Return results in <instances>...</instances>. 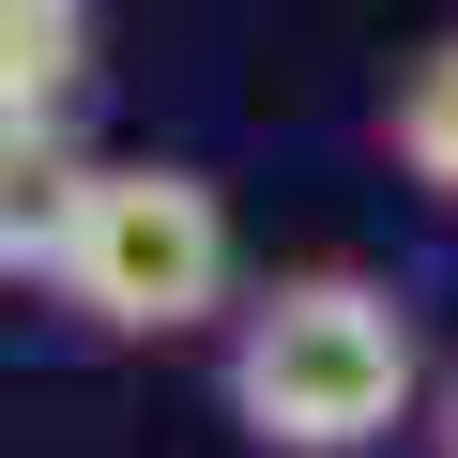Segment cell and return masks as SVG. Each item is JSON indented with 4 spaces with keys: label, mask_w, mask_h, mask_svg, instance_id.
<instances>
[{
    "label": "cell",
    "mask_w": 458,
    "mask_h": 458,
    "mask_svg": "<svg viewBox=\"0 0 458 458\" xmlns=\"http://www.w3.org/2000/svg\"><path fill=\"white\" fill-rule=\"evenodd\" d=\"M62 306L92 336H199L229 306V199L183 153H92V199L62 229Z\"/></svg>",
    "instance_id": "obj_2"
},
{
    "label": "cell",
    "mask_w": 458,
    "mask_h": 458,
    "mask_svg": "<svg viewBox=\"0 0 458 458\" xmlns=\"http://www.w3.org/2000/svg\"><path fill=\"white\" fill-rule=\"evenodd\" d=\"M382 153H397L412 199L458 214V31H428V47L397 62V92H382Z\"/></svg>",
    "instance_id": "obj_4"
},
{
    "label": "cell",
    "mask_w": 458,
    "mask_h": 458,
    "mask_svg": "<svg viewBox=\"0 0 458 458\" xmlns=\"http://www.w3.org/2000/svg\"><path fill=\"white\" fill-rule=\"evenodd\" d=\"M92 77V0H0V138H62Z\"/></svg>",
    "instance_id": "obj_3"
},
{
    "label": "cell",
    "mask_w": 458,
    "mask_h": 458,
    "mask_svg": "<svg viewBox=\"0 0 458 458\" xmlns=\"http://www.w3.org/2000/svg\"><path fill=\"white\" fill-rule=\"evenodd\" d=\"M412 382H428V336L352 260H306L229 306V428L260 458H367V443H397Z\"/></svg>",
    "instance_id": "obj_1"
},
{
    "label": "cell",
    "mask_w": 458,
    "mask_h": 458,
    "mask_svg": "<svg viewBox=\"0 0 458 458\" xmlns=\"http://www.w3.org/2000/svg\"><path fill=\"white\" fill-rule=\"evenodd\" d=\"M428 443H443V458H458V382H443V428H428Z\"/></svg>",
    "instance_id": "obj_5"
}]
</instances>
